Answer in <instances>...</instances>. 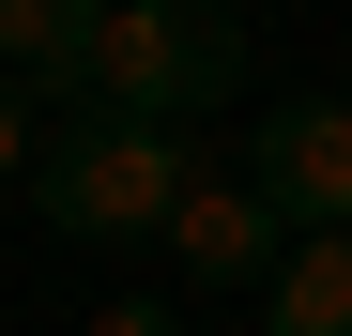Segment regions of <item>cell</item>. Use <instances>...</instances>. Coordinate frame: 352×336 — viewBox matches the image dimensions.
I'll use <instances>...</instances> for the list:
<instances>
[{"mask_svg": "<svg viewBox=\"0 0 352 336\" xmlns=\"http://www.w3.org/2000/svg\"><path fill=\"white\" fill-rule=\"evenodd\" d=\"M230 92H245V16H214V0H92V92H77V123L184 138Z\"/></svg>", "mask_w": 352, "mask_h": 336, "instance_id": "1", "label": "cell"}, {"mask_svg": "<svg viewBox=\"0 0 352 336\" xmlns=\"http://www.w3.org/2000/svg\"><path fill=\"white\" fill-rule=\"evenodd\" d=\"M214 184V168L184 138H153V123H62L31 153V214L62 245H168V214H184Z\"/></svg>", "mask_w": 352, "mask_h": 336, "instance_id": "2", "label": "cell"}, {"mask_svg": "<svg viewBox=\"0 0 352 336\" xmlns=\"http://www.w3.org/2000/svg\"><path fill=\"white\" fill-rule=\"evenodd\" d=\"M245 184L276 199V230L352 245V107L337 92H291L276 123H245Z\"/></svg>", "mask_w": 352, "mask_h": 336, "instance_id": "3", "label": "cell"}, {"mask_svg": "<svg viewBox=\"0 0 352 336\" xmlns=\"http://www.w3.org/2000/svg\"><path fill=\"white\" fill-rule=\"evenodd\" d=\"M168 260H184L199 291H276V260H291L276 245V199L261 184H199L184 214H168Z\"/></svg>", "mask_w": 352, "mask_h": 336, "instance_id": "4", "label": "cell"}, {"mask_svg": "<svg viewBox=\"0 0 352 336\" xmlns=\"http://www.w3.org/2000/svg\"><path fill=\"white\" fill-rule=\"evenodd\" d=\"M0 77L31 107H77L92 92V0H0Z\"/></svg>", "mask_w": 352, "mask_h": 336, "instance_id": "5", "label": "cell"}, {"mask_svg": "<svg viewBox=\"0 0 352 336\" xmlns=\"http://www.w3.org/2000/svg\"><path fill=\"white\" fill-rule=\"evenodd\" d=\"M261 336H352V245H291L261 291Z\"/></svg>", "mask_w": 352, "mask_h": 336, "instance_id": "6", "label": "cell"}, {"mask_svg": "<svg viewBox=\"0 0 352 336\" xmlns=\"http://www.w3.org/2000/svg\"><path fill=\"white\" fill-rule=\"evenodd\" d=\"M92 336H184V321H168L153 291H123V306H92Z\"/></svg>", "mask_w": 352, "mask_h": 336, "instance_id": "7", "label": "cell"}, {"mask_svg": "<svg viewBox=\"0 0 352 336\" xmlns=\"http://www.w3.org/2000/svg\"><path fill=\"white\" fill-rule=\"evenodd\" d=\"M16 168H31V92L0 77V184H16Z\"/></svg>", "mask_w": 352, "mask_h": 336, "instance_id": "8", "label": "cell"}]
</instances>
